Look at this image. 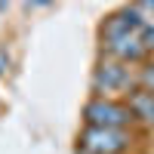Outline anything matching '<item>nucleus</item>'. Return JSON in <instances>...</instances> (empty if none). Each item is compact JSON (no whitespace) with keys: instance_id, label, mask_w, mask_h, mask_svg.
<instances>
[{"instance_id":"nucleus-1","label":"nucleus","mask_w":154,"mask_h":154,"mask_svg":"<svg viewBox=\"0 0 154 154\" xmlns=\"http://www.w3.org/2000/svg\"><path fill=\"white\" fill-rule=\"evenodd\" d=\"M99 53L114 56L120 62H130V65H139V62L151 59L148 46L142 40V31H139L136 22L123 12V6L108 12V16L99 22Z\"/></svg>"},{"instance_id":"nucleus-2","label":"nucleus","mask_w":154,"mask_h":154,"mask_svg":"<svg viewBox=\"0 0 154 154\" xmlns=\"http://www.w3.org/2000/svg\"><path fill=\"white\" fill-rule=\"evenodd\" d=\"M136 86H139V80H136V65L99 53L96 65H93V74H89V96L126 99Z\"/></svg>"},{"instance_id":"nucleus-3","label":"nucleus","mask_w":154,"mask_h":154,"mask_svg":"<svg viewBox=\"0 0 154 154\" xmlns=\"http://www.w3.org/2000/svg\"><path fill=\"white\" fill-rule=\"evenodd\" d=\"M142 142L136 126H89L83 123L77 148L86 154H133Z\"/></svg>"},{"instance_id":"nucleus-4","label":"nucleus","mask_w":154,"mask_h":154,"mask_svg":"<svg viewBox=\"0 0 154 154\" xmlns=\"http://www.w3.org/2000/svg\"><path fill=\"white\" fill-rule=\"evenodd\" d=\"M83 123H89V126H136L126 99H105V96H89L86 99Z\"/></svg>"},{"instance_id":"nucleus-5","label":"nucleus","mask_w":154,"mask_h":154,"mask_svg":"<svg viewBox=\"0 0 154 154\" xmlns=\"http://www.w3.org/2000/svg\"><path fill=\"white\" fill-rule=\"evenodd\" d=\"M126 105L133 111V120H136V130L142 133H154V93L136 86L130 96H126Z\"/></svg>"},{"instance_id":"nucleus-6","label":"nucleus","mask_w":154,"mask_h":154,"mask_svg":"<svg viewBox=\"0 0 154 154\" xmlns=\"http://www.w3.org/2000/svg\"><path fill=\"white\" fill-rule=\"evenodd\" d=\"M123 12L136 22V28L142 31V40H145V46H148V56L154 59V16H151V12H148L142 3H139V0L126 3V6H123Z\"/></svg>"},{"instance_id":"nucleus-7","label":"nucleus","mask_w":154,"mask_h":154,"mask_svg":"<svg viewBox=\"0 0 154 154\" xmlns=\"http://www.w3.org/2000/svg\"><path fill=\"white\" fill-rule=\"evenodd\" d=\"M136 80L142 89H148V93H154V59H145L136 65Z\"/></svg>"},{"instance_id":"nucleus-8","label":"nucleus","mask_w":154,"mask_h":154,"mask_svg":"<svg viewBox=\"0 0 154 154\" xmlns=\"http://www.w3.org/2000/svg\"><path fill=\"white\" fill-rule=\"evenodd\" d=\"M49 3H53V0H28L31 9H37V6H49Z\"/></svg>"},{"instance_id":"nucleus-9","label":"nucleus","mask_w":154,"mask_h":154,"mask_svg":"<svg viewBox=\"0 0 154 154\" xmlns=\"http://www.w3.org/2000/svg\"><path fill=\"white\" fill-rule=\"evenodd\" d=\"M139 3H142V6H145V9L151 12V16H154V0H139Z\"/></svg>"},{"instance_id":"nucleus-10","label":"nucleus","mask_w":154,"mask_h":154,"mask_svg":"<svg viewBox=\"0 0 154 154\" xmlns=\"http://www.w3.org/2000/svg\"><path fill=\"white\" fill-rule=\"evenodd\" d=\"M3 71H6V65H3V62H0V74H3Z\"/></svg>"},{"instance_id":"nucleus-11","label":"nucleus","mask_w":154,"mask_h":154,"mask_svg":"<svg viewBox=\"0 0 154 154\" xmlns=\"http://www.w3.org/2000/svg\"><path fill=\"white\" fill-rule=\"evenodd\" d=\"M74 154H86V151H80V148H74Z\"/></svg>"},{"instance_id":"nucleus-12","label":"nucleus","mask_w":154,"mask_h":154,"mask_svg":"<svg viewBox=\"0 0 154 154\" xmlns=\"http://www.w3.org/2000/svg\"><path fill=\"white\" fill-rule=\"evenodd\" d=\"M6 3H9V0H0V6H6Z\"/></svg>"},{"instance_id":"nucleus-13","label":"nucleus","mask_w":154,"mask_h":154,"mask_svg":"<svg viewBox=\"0 0 154 154\" xmlns=\"http://www.w3.org/2000/svg\"><path fill=\"white\" fill-rule=\"evenodd\" d=\"M142 154H154V151H142Z\"/></svg>"}]
</instances>
